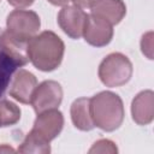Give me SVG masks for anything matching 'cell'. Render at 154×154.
I'll list each match as a JSON object with an SVG mask.
<instances>
[{
    "instance_id": "12",
    "label": "cell",
    "mask_w": 154,
    "mask_h": 154,
    "mask_svg": "<svg viewBox=\"0 0 154 154\" xmlns=\"http://www.w3.org/2000/svg\"><path fill=\"white\" fill-rule=\"evenodd\" d=\"M89 8L90 13L106 19L112 25L120 23L126 14V6L123 0H93Z\"/></svg>"
},
{
    "instance_id": "15",
    "label": "cell",
    "mask_w": 154,
    "mask_h": 154,
    "mask_svg": "<svg viewBox=\"0 0 154 154\" xmlns=\"http://www.w3.org/2000/svg\"><path fill=\"white\" fill-rule=\"evenodd\" d=\"M118 152V148L116 146L114 142H112L111 140H107V138H101L99 141H96L91 148L89 149V153L93 154V153H109V154H114Z\"/></svg>"
},
{
    "instance_id": "6",
    "label": "cell",
    "mask_w": 154,
    "mask_h": 154,
    "mask_svg": "<svg viewBox=\"0 0 154 154\" xmlns=\"http://www.w3.org/2000/svg\"><path fill=\"white\" fill-rule=\"evenodd\" d=\"M41 26L40 17L30 10H13L6 18V30L14 38L28 42Z\"/></svg>"
},
{
    "instance_id": "20",
    "label": "cell",
    "mask_w": 154,
    "mask_h": 154,
    "mask_svg": "<svg viewBox=\"0 0 154 154\" xmlns=\"http://www.w3.org/2000/svg\"><path fill=\"white\" fill-rule=\"evenodd\" d=\"M16 150L12 148V147H10L8 144H1L0 146V153H14Z\"/></svg>"
},
{
    "instance_id": "18",
    "label": "cell",
    "mask_w": 154,
    "mask_h": 154,
    "mask_svg": "<svg viewBox=\"0 0 154 154\" xmlns=\"http://www.w3.org/2000/svg\"><path fill=\"white\" fill-rule=\"evenodd\" d=\"M70 1H72L73 5L79 8H87V7H89V5L93 0H70Z\"/></svg>"
},
{
    "instance_id": "21",
    "label": "cell",
    "mask_w": 154,
    "mask_h": 154,
    "mask_svg": "<svg viewBox=\"0 0 154 154\" xmlns=\"http://www.w3.org/2000/svg\"><path fill=\"white\" fill-rule=\"evenodd\" d=\"M0 1H1V0H0Z\"/></svg>"
},
{
    "instance_id": "1",
    "label": "cell",
    "mask_w": 154,
    "mask_h": 154,
    "mask_svg": "<svg viewBox=\"0 0 154 154\" xmlns=\"http://www.w3.org/2000/svg\"><path fill=\"white\" fill-rule=\"evenodd\" d=\"M64 128V116L58 108L48 109L37 114L32 129L26 134L17 152L48 154L51 141H53Z\"/></svg>"
},
{
    "instance_id": "5",
    "label": "cell",
    "mask_w": 154,
    "mask_h": 154,
    "mask_svg": "<svg viewBox=\"0 0 154 154\" xmlns=\"http://www.w3.org/2000/svg\"><path fill=\"white\" fill-rule=\"evenodd\" d=\"M132 63L123 53L114 52L108 54L99 65V78L109 88L126 84L132 76Z\"/></svg>"
},
{
    "instance_id": "17",
    "label": "cell",
    "mask_w": 154,
    "mask_h": 154,
    "mask_svg": "<svg viewBox=\"0 0 154 154\" xmlns=\"http://www.w3.org/2000/svg\"><path fill=\"white\" fill-rule=\"evenodd\" d=\"M7 2L13 6V7H17V8H25V7H29L32 5L34 0H7Z\"/></svg>"
},
{
    "instance_id": "11",
    "label": "cell",
    "mask_w": 154,
    "mask_h": 154,
    "mask_svg": "<svg viewBox=\"0 0 154 154\" xmlns=\"http://www.w3.org/2000/svg\"><path fill=\"white\" fill-rule=\"evenodd\" d=\"M131 117L137 125H148L154 119V93L150 89L138 93L131 102Z\"/></svg>"
},
{
    "instance_id": "13",
    "label": "cell",
    "mask_w": 154,
    "mask_h": 154,
    "mask_svg": "<svg viewBox=\"0 0 154 154\" xmlns=\"http://www.w3.org/2000/svg\"><path fill=\"white\" fill-rule=\"evenodd\" d=\"M71 120L75 128L81 131H90L95 128L91 114H90V99L78 97L76 99L70 108Z\"/></svg>"
},
{
    "instance_id": "19",
    "label": "cell",
    "mask_w": 154,
    "mask_h": 154,
    "mask_svg": "<svg viewBox=\"0 0 154 154\" xmlns=\"http://www.w3.org/2000/svg\"><path fill=\"white\" fill-rule=\"evenodd\" d=\"M48 2H51L54 6H66L70 0H48Z\"/></svg>"
},
{
    "instance_id": "8",
    "label": "cell",
    "mask_w": 154,
    "mask_h": 154,
    "mask_svg": "<svg viewBox=\"0 0 154 154\" xmlns=\"http://www.w3.org/2000/svg\"><path fill=\"white\" fill-rule=\"evenodd\" d=\"M82 36L90 46L105 47L112 41L113 25L96 14H87Z\"/></svg>"
},
{
    "instance_id": "10",
    "label": "cell",
    "mask_w": 154,
    "mask_h": 154,
    "mask_svg": "<svg viewBox=\"0 0 154 154\" xmlns=\"http://www.w3.org/2000/svg\"><path fill=\"white\" fill-rule=\"evenodd\" d=\"M37 87V79L35 75L28 70L19 69L12 77L10 85V95L20 103L28 105L31 101L32 93Z\"/></svg>"
},
{
    "instance_id": "9",
    "label": "cell",
    "mask_w": 154,
    "mask_h": 154,
    "mask_svg": "<svg viewBox=\"0 0 154 154\" xmlns=\"http://www.w3.org/2000/svg\"><path fill=\"white\" fill-rule=\"evenodd\" d=\"M87 13L77 6H64L58 13V24L60 29L71 38L78 40L83 35Z\"/></svg>"
},
{
    "instance_id": "14",
    "label": "cell",
    "mask_w": 154,
    "mask_h": 154,
    "mask_svg": "<svg viewBox=\"0 0 154 154\" xmlns=\"http://www.w3.org/2000/svg\"><path fill=\"white\" fill-rule=\"evenodd\" d=\"M20 119L19 107L8 100H0V128L14 125Z\"/></svg>"
},
{
    "instance_id": "4",
    "label": "cell",
    "mask_w": 154,
    "mask_h": 154,
    "mask_svg": "<svg viewBox=\"0 0 154 154\" xmlns=\"http://www.w3.org/2000/svg\"><path fill=\"white\" fill-rule=\"evenodd\" d=\"M90 114L96 128L106 132H112L124 120L123 100L116 93L101 91L90 99Z\"/></svg>"
},
{
    "instance_id": "3",
    "label": "cell",
    "mask_w": 154,
    "mask_h": 154,
    "mask_svg": "<svg viewBox=\"0 0 154 154\" xmlns=\"http://www.w3.org/2000/svg\"><path fill=\"white\" fill-rule=\"evenodd\" d=\"M28 61L26 42L14 38L0 28V97L10 85L13 73Z\"/></svg>"
},
{
    "instance_id": "16",
    "label": "cell",
    "mask_w": 154,
    "mask_h": 154,
    "mask_svg": "<svg viewBox=\"0 0 154 154\" xmlns=\"http://www.w3.org/2000/svg\"><path fill=\"white\" fill-rule=\"evenodd\" d=\"M141 51L148 59H153V31H148L142 36Z\"/></svg>"
},
{
    "instance_id": "7",
    "label": "cell",
    "mask_w": 154,
    "mask_h": 154,
    "mask_svg": "<svg viewBox=\"0 0 154 154\" xmlns=\"http://www.w3.org/2000/svg\"><path fill=\"white\" fill-rule=\"evenodd\" d=\"M63 101V88L61 85L55 81H43L40 83L31 96L30 105L32 106L36 114L58 108V106Z\"/></svg>"
},
{
    "instance_id": "2",
    "label": "cell",
    "mask_w": 154,
    "mask_h": 154,
    "mask_svg": "<svg viewBox=\"0 0 154 154\" xmlns=\"http://www.w3.org/2000/svg\"><path fill=\"white\" fill-rule=\"evenodd\" d=\"M65 45L53 31L45 30L32 36L26 42V55L31 64L40 71L51 72L63 61Z\"/></svg>"
}]
</instances>
